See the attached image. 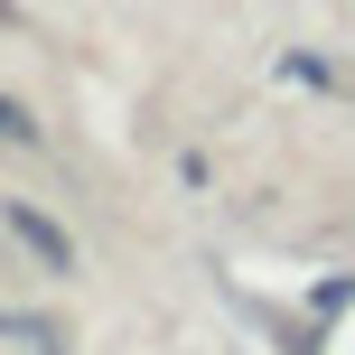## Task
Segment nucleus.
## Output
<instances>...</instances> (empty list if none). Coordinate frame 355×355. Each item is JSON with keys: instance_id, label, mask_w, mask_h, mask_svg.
<instances>
[{"instance_id": "obj_1", "label": "nucleus", "mask_w": 355, "mask_h": 355, "mask_svg": "<svg viewBox=\"0 0 355 355\" xmlns=\"http://www.w3.org/2000/svg\"><path fill=\"white\" fill-rule=\"evenodd\" d=\"M0 215H10V234H19V243L37 252V271H56V281H66V271H75V243H66V234H56L47 215L28 206V196H0Z\"/></svg>"}, {"instance_id": "obj_2", "label": "nucleus", "mask_w": 355, "mask_h": 355, "mask_svg": "<svg viewBox=\"0 0 355 355\" xmlns=\"http://www.w3.org/2000/svg\"><path fill=\"white\" fill-rule=\"evenodd\" d=\"M0 337H19V346H37V355H66V346H56V327H37V318H10Z\"/></svg>"}, {"instance_id": "obj_3", "label": "nucleus", "mask_w": 355, "mask_h": 355, "mask_svg": "<svg viewBox=\"0 0 355 355\" xmlns=\"http://www.w3.org/2000/svg\"><path fill=\"white\" fill-rule=\"evenodd\" d=\"M0 141H37V122H28V112L10 103V94H0Z\"/></svg>"}]
</instances>
